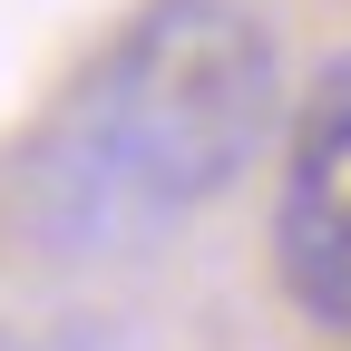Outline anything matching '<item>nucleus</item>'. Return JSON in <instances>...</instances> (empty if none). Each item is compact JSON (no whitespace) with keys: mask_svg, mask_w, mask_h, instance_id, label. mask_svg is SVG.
<instances>
[{"mask_svg":"<svg viewBox=\"0 0 351 351\" xmlns=\"http://www.w3.org/2000/svg\"><path fill=\"white\" fill-rule=\"evenodd\" d=\"M274 263H283V293L322 332H351V49L313 78V98L293 117Z\"/></svg>","mask_w":351,"mask_h":351,"instance_id":"nucleus-2","label":"nucleus"},{"mask_svg":"<svg viewBox=\"0 0 351 351\" xmlns=\"http://www.w3.org/2000/svg\"><path fill=\"white\" fill-rule=\"evenodd\" d=\"M274 127V39L234 0H156L20 156V215L49 254H108L225 195Z\"/></svg>","mask_w":351,"mask_h":351,"instance_id":"nucleus-1","label":"nucleus"}]
</instances>
